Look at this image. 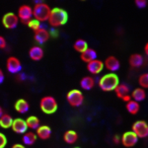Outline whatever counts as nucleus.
<instances>
[{"label":"nucleus","mask_w":148,"mask_h":148,"mask_svg":"<svg viewBox=\"0 0 148 148\" xmlns=\"http://www.w3.org/2000/svg\"><path fill=\"white\" fill-rule=\"evenodd\" d=\"M66 101L71 107L78 108V107L82 106V104L84 103V95L78 89L70 90L66 95Z\"/></svg>","instance_id":"nucleus-5"},{"label":"nucleus","mask_w":148,"mask_h":148,"mask_svg":"<svg viewBox=\"0 0 148 148\" xmlns=\"http://www.w3.org/2000/svg\"><path fill=\"white\" fill-rule=\"evenodd\" d=\"M80 58L83 62H90V61L94 60V59L97 58V51H95L94 49H91V47H88L86 51H84L82 53H80Z\"/></svg>","instance_id":"nucleus-18"},{"label":"nucleus","mask_w":148,"mask_h":148,"mask_svg":"<svg viewBox=\"0 0 148 148\" xmlns=\"http://www.w3.org/2000/svg\"><path fill=\"white\" fill-rule=\"evenodd\" d=\"M34 2L36 4H37V3H42V2H44V0H34Z\"/></svg>","instance_id":"nucleus-38"},{"label":"nucleus","mask_w":148,"mask_h":148,"mask_svg":"<svg viewBox=\"0 0 148 148\" xmlns=\"http://www.w3.org/2000/svg\"><path fill=\"white\" fill-rule=\"evenodd\" d=\"M7 144V138L2 132H0V148H5Z\"/></svg>","instance_id":"nucleus-32"},{"label":"nucleus","mask_w":148,"mask_h":148,"mask_svg":"<svg viewBox=\"0 0 148 148\" xmlns=\"http://www.w3.org/2000/svg\"><path fill=\"white\" fill-rule=\"evenodd\" d=\"M27 26L30 29H32V30L34 31V32L38 31L40 28H42V27H40V22H39V21L36 20V19H34V18H33L32 20L29 21L28 24H27Z\"/></svg>","instance_id":"nucleus-30"},{"label":"nucleus","mask_w":148,"mask_h":148,"mask_svg":"<svg viewBox=\"0 0 148 148\" xmlns=\"http://www.w3.org/2000/svg\"><path fill=\"white\" fill-rule=\"evenodd\" d=\"M120 84V79L119 76L116 73L110 72L105 74L103 77L100 78L99 80V85L100 89L104 92H112L114 91V89L116 88V86Z\"/></svg>","instance_id":"nucleus-2"},{"label":"nucleus","mask_w":148,"mask_h":148,"mask_svg":"<svg viewBox=\"0 0 148 148\" xmlns=\"http://www.w3.org/2000/svg\"><path fill=\"white\" fill-rule=\"evenodd\" d=\"M27 123L28 128H30L31 130H37L39 128V126L40 125V121L39 120V118L36 116H31L26 120Z\"/></svg>","instance_id":"nucleus-28"},{"label":"nucleus","mask_w":148,"mask_h":148,"mask_svg":"<svg viewBox=\"0 0 148 148\" xmlns=\"http://www.w3.org/2000/svg\"><path fill=\"white\" fill-rule=\"evenodd\" d=\"M4 79H5V75H4V72L1 68H0V84L4 82Z\"/></svg>","instance_id":"nucleus-35"},{"label":"nucleus","mask_w":148,"mask_h":148,"mask_svg":"<svg viewBox=\"0 0 148 148\" xmlns=\"http://www.w3.org/2000/svg\"><path fill=\"white\" fill-rule=\"evenodd\" d=\"M45 56V51L42 47L34 46L29 49V57L34 61H40Z\"/></svg>","instance_id":"nucleus-16"},{"label":"nucleus","mask_w":148,"mask_h":148,"mask_svg":"<svg viewBox=\"0 0 148 148\" xmlns=\"http://www.w3.org/2000/svg\"><path fill=\"white\" fill-rule=\"evenodd\" d=\"M138 85L143 89H148V72L142 73L138 77Z\"/></svg>","instance_id":"nucleus-29"},{"label":"nucleus","mask_w":148,"mask_h":148,"mask_svg":"<svg viewBox=\"0 0 148 148\" xmlns=\"http://www.w3.org/2000/svg\"><path fill=\"white\" fill-rule=\"evenodd\" d=\"M6 68L11 74H19L22 71V62L16 56H9L6 60Z\"/></svg>","instance_id":"nucleus-9"},{"label":"nucleus","mask_w":148,"mask_h":148,"mask_svg":"<svg viewBox=\"0 0 148 148\" xmlns=\"http://www.w3.org/2000/svg\"><path fill=\"white\" fill-rule=\"evenodd\" d=\"M144 53L146 54V56L148 57V42L145 44V46H144Z\"/></svg>","instance_id":"nucleus-37"},{"label":"nucleus","mask_w":148,"mask_h":148,"mask_svg":"<svg viewBox=\"0 0 148 148\" xmlns=\"http://www.w3.org/2000/svg\"><path fill=\"white\" fill-rule=\"evenodd\" d=\"M51 38V34L46 28H40L38 31L34 32V39L36 42L39 45L46 44Z\"/></svg>","instance_id":"nucleus-14"},{"label":"nucleus","mask_w":148,"mask_h":148,"mask_svg":"<svg viewBox=\"0 0 148 148\" xmlns=\"http://www.w3.org/2000/svg\"><path fill=\"white\" fill-rule=\"evenodd\" d=\"M7 47V42L5 40V38L0 36V49H4Z\"/></svg>","instance_id":"nucleus-33"},{"label":"nucleus","mask_w":148,"mask_h":148,"mask_svg":"<svg viewBox=\"0 0 148 148\" xmlns=\"http://www.w3.org/2000/svg\"><path fill=\"white\" fill-rule=\"evenodd\" d=\"M17 16L21 22L27 25L29 21L33 19V8L30 5H27V4L21 5L18 8Z\"/></svg>","instance_id":"nucleus-8"},{"label":"nucleus","mask_w":148,"mask_h":148,"mask_svg":"<svg viewBox=\"0 0 148 148\" xmlns=\"http://www.w3.org/2000/svg\"><path fill=\"white\" fill-rule=\"evenodd\" d=\"M121 142L125 147L130 148V147H133L134 145L137 144L138 137L132 130L125 131V132L121 136Z\"/></svg>","instance_id":"nucleus-10"},{"label":"nucleus","mask_w":148,"mask_h":148,"mask_svg":"<svg viewBox=\"0 0 148 148\" xmlns=\"http://www.w3.org/2000/svg\"><path fill=\"white\" fill-rule=\"evenodd\" d=\"M104 66L110 72L114 73L121 68V61L119 60L118 57H116L114 56H110L105 59Z\"/></svg>","instance_id":"nucleus-12"},{"label":"nucleus","mask_w":148,"mask_h":148,"mask_svg":"<svg viewBox=\"0 0 148 148\" xmlns=\"http://www.w3.org/2000/svg\"><path fill=\"white\" fill-rule=\"evenodd\" d=\"M113 140H114V144H119V143H121V136L120 135H114L113 137Z\"/></svg>","instance_id":"nucleus-34"},{"label":"nucleus","mask_w":148,"mask_h":148,"mask_svg":"<svg viewBox=\"0 0 148 148\" xmlns=\"http://www.w3.org/2000/svg\"><path fill=\"white\" fill-rule=\"evenodd\" d=\"M11 128L14 132L18 133V134H24V133L27 132L28 125H27L26 121L22 120V119H15V120L13 121Z\"/></svg>","instance_id":"nucleus-15"},{"label":"nucleus","mask_w":148,"mask_h":148,"mask_svg":"<svg viewBox=\"0 0 148 148\" xmlns=\"http://www.w3.org/2000/svg\"><path fill=\"white\" fill-rule=\"evenodd\" d=\"M3 114H4V113H3V109H2V108H1V106H0V116H1Z\"/></svg>","instance_id":"nucleus-39"},{"label":"nucleus","mask_w":148,"mask_h":148,"mask_svg":"<svg viewBox=\"0 0 148 148\" xmlns=\"http://www.w3.org/2000/svg\"><path fill=\"white\" fill-rule=\"evenodd\" d=\"M130 96L132 100H134V101H136L138 103H141L143 101H145V99H146V91H145V89H143L141 87L135 88V89L130 93Z\"/></svg>","instance_id":"nucleus-20"},{"label":"nucleus","mask_w":148,"mask_h":148,"mask_svg":"<svg viewBox=\"0 0 148 148\" xmlns=\"http://www.w3.org/2000/svg\"><path fill=\"white\" fill-rule=\"evenodd\" d=\"M11 148H26V147L24 146L23 144H20V143H17V144H14L13 146H12Z\"/></svg>","instance_id":"nucleus-36"},{"label":"nucleus","mask_w":148,"mask_h":148,"mask_svg":"<svg viewBox=\"0 0 148 148\" xmlns=\"http://www.w3.org/2000/svg\"><path fill=\"white\" fill-rule=\"evenodd\" d=\"M37 136L42 140H47L51 136V128L49 125H40L39 128L36 130Z\"/></svg>","instance_id":"nucleus-19"},{"label":"nucleus","mask_w":148,"mask_h":148,"mask_svg":"<svg viewBox=\"0 0 148 148\" xmlns=\"http://www.w3.org/2000/svg\"><path fill=\"white\" fill-rule=\"evenodd\" d=\"M40 107L42 113L47 114H54L57 111V102L56 98L52 96H45L40 99Z\"/></svg>","instance_id":"nucleus-4"},{"label":"nucleus","mask_w":148,"mask_h":148,"mask_svg":"<svg viewBox=\"0 0 148 148\" xmlns=\"http://www.w3.org/2000/svg\"><path fill=\"white\" fill-rule=\"evenodd\" d=\"M51 8L49 4L45 3H37L33 7V18L38 20L39 22H46L49 20V14H51Z\"/></svg>","instance_id":"nucleus-3"},{"label":"nucleus","mask_w":148,"mask_h":148,"mask_svg":"<svg viewBox=\"0 0 148 148\" xmlns=\"http://www.w3.org/2000/svg\"><path fill=\"white\" fill-rule=\"evenodd\" d=\"M37 139H38L37 134L35 132H33V131H27L26 133H24L22 137V141L24 143V145H27V146H31V145L35 144Z\"/></svg>","instance_id":"nucleus-24"},{"label":"nucleus","mask_w":148,"mask_h":148,"mask_svg":"<svg viewBox=\"0 0 148 148\" xmlns=\"http://www.w3.org/2000/svg\"><path fill=\"white\" fill-rule=\"evenodd\" d=\"M104 68H105L104 61L100 60L98 58L87 63V69L92 75H98V74H100Z\"/></svg>","instance_id":"nucleus-13"},{"label":"nucleus","mask_w":148,"mask_h":148,"mask_svg":"<svg viewBox=\"0 0 148 148\" xmlns=\"http://www.w3.org/2000/svg\"><path fill=\"white\" fill-rule=\"evenodd\" d=\"M81 1H86V0H81Z\"/></svg>","instance_id":"nucleus-40"},{"label":"nucleus","mask_w":148,"mask_h":148,"mask_svg":"<svg viewBox=\"0 0 148 148\" xmlns=\"http://www.w3.org/2000/svg\"><path fill=\"white\" fill-rule=\"evenodd\" d=\"M114 93H116V96L119 98V99L123 100V102H128L131 100V96H130V89L126 84H123V83H120L116 88L114 89Z\"/></svg>","instance_id":"nucleus-11"},{"label":"nucleus","mask_w":148,"mask_h":148,"mask_svg":"<svg viewBox=\"0 0 148 148\" xmlns=\"http://www.w3.org/2000/svg\"><path fill=\"white\" fill-rule=\"evenodd\" d=\"M14 107L19 114H26L30 110V104L25 99H19L18 101H16Z\"/></svg>","instance_id":"nucleus-22"},{"label":"nucleus","mask_w":148,"mask_h":148,"mask_svg":"<svg viewBox=\"0 0 148 148\" xmlns=\"http://www.w3.org/2000/svg\"><path fill=\"white\" fill-rule=\"evenodd\" d=\"M88 47H88L87 40H85L84 39L76 40L75 42H74V44H73V49H75L77 52H79V53H82V52L84 51H86Z\"/></svg>","instance_id":"nucleus-27"},{"label":"nucleus","mask_w":148,"mask_h":148,"mask_svg":"<svg viewBox=\"0 0 148 148\" xmlns=\"http://www.w3.org/2000/svg\"><path fill=\"white\" fill-rule=\"evenodd\" d=\"M128 63L131 68H139L144 63V57L140 53H132L128 58Z\"/></svg>","instance_id":"nucleus-17"},{"label":"nucleus","mask_w":148,"mask_h":148,"mask_svg":"<svg viewBox=\"0 0 148 148\" xmlns=\"http://www.w3.org/2000/svg\"><path fill=\"white\" fill-rule=\"evenodd\" d=\"M14 119L12 118L10 114H3L0 116V127L7 130V128H10L13 123Z\"/></svg>","instance_id":"nucleus-26"},{"label":"nucleus","mask_w":148,"mask_h":148,"mask_svg":"<svg viewBox=\"0 0 148 148\" xmlns=\"http://www.w3.org/2000/svg\"><path fill=\"white\" fill-rule=\"evenodd\" d=\"M68 21V14L64 9L59 8V7H56V8H51V14L49 17V25L53 28H58L61 26L65 25Z\"/></svg>","instance_id":"nucleus-1"},{"label":"nucleus","mask_w":148,"mask_h":148,"mask_svg":"<svg viewBox=\"0 0 148 148\" xmlns=\"http://www.w3.org/2000/svg\"><path fill=\"white\" fill-rule=\"evenodd\" d=\"M134 4L138 9H144L148 4V0H134Z\"/></svg>","instance_id":"nucleus-31"},{"label":"nucleus","mask_w":148,"mask_h":148,"mask_svg":"<svg viewBox=\"0 0 148 148\" xmlns=\"http://www.w3.org/2000/svg\"><path fill=\"white\" fill-rule=\"evenodd\" d=\"M125 109L130 114H137L140 111V103L131 99L125 103Z\"/></svg>","instance_id":"nucleus-23"},{"label":"nucleus","mask_w":148,"mask_h":148,"mask_svg":"<svg viewBox=\"0 0 148 148\" xmlns=\"http://www.w3.org/2000/svg\"><path fill=\"white\" fill-rule=\"evenodd\" d=\"M75 148H79V147H75Z\"/></svg>","instance_id":"nucleus-41"},{"label":"nucleus","mask_w":148,"mask_h":148,"mask_svg":"<svg viewBox=\"0 0 148 148\" xmlns=\"http://www.w3.org/2000/svg\"><path fill=\"white\" fill-rule=\"evenodd\" d=\"M95 86V79L92 76H84L80 80V87L85 91H90Z\"/></svg>","instance_id":"nucleus-21"},{"label":"nucleus","mask_w":148,"mask_h":148,"mask_svg":"<svg viewBox=\"0 0 148 148\" xmlns=\"http://www.w3.org/2000/svg\"><path fill=\"white\" fill-rule=\"evenodd\" d=\"M131 130L137 135L138 138L148 137V123L145 121L139 120L133 123Z\"/></svg>","instance_id":"nucleus-6"},{"label":"nucleus","mask_w":148,"mask_h":148,"mask_svg":"<svg viewBox=\"0 0 148 148\" xmlns=\"http://www.w3.org/2000/svg\"><path fill=\"white\" fill-rule=\"evenodd\" d=\"M63 140L67 144H74L78 140V133L75 130H66L63 134Z\"/></svg>","instance_id":"nucleus-25"},{"label":"nucleus","mask_w":148,"mask_h":148,"mask_svg":"<svg viewBox=\"0 0 148 148\" xmlns=\"http://www.w3.org/2000/svg\"><path fill=\"white\" fill-rule=\"evenodd\" d=\"M20 22L17 14L13 13V12H8V13L4 14L2 17V24H3L4 28L8 29V30H14L18 27V24Z\"/></svg>","instance_id":"nucleus-7"}]
</instances>
